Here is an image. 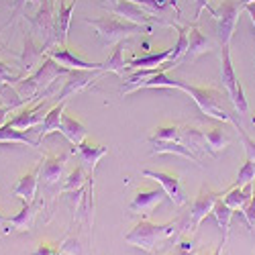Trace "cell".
I'll return each mask as SVG.
<instances>
[{"label": "cell", "instance_id": "obj_6", "mask_svg": "<svg viewBox=\"0 0 255 255\" xmlns=\"http://www.w3.org/2000/svg\"><path fill=\"white\" fill-rule=\"evenodd\" d=\"M47 111H49L47 100H31L29 104L20 106V109L16 111V115L8 119V123L18 131H31L33 127L43 123Z\"/></svg>", "mask_w": 255, "mask_h": 255}, {"label": "cell", "instance_id": "obj_26", "mask_svg": "<svg viewBox=\"0 0 255 255\" xmlns=\"http://www.w3.org/2000/svg\"><path fill=\"white\" fill-rule=\"evenodd\" d=\"M86 184H88V174L84 172V167H82V165H78V167H74L72 172H70V176L63 180V184H61V194H68V192H82Z\"/></svg>", "mask_w": 255, "mask_h": 255}, {"label": "cell", "instance_id": "obj_34", "mask_svg": "<svg viewBox=\"0 0 255 255\" xmlns=\"http://www.w3.org/2000/svg\"><path fill=\"white\" fill-rule=\"evenodd\" d=\"M59 249H61L63 255H86V251H84V247H82V243H80L78 237L66 239V241L59 245Z\"/></svg>", "mask_w": 255, "mask_h": 255}, {"label": "cell", "instance_id": "obj_29", "mask_svg": "<svg viewBox=\"0 0 255 255\" xmlns=\"http://www.w3.org/2000/svg\"><path fill=\"white\" fill-rule=\"evenodd\" d=\"M212 215H215V219H217V223H219V227H221V231H223V239L227 241V237H229V227H231V219H233V215H235V210H231V208L225 204V200L219 198L217 204H215V208H212Z\"/></svg>", "mask_w": 255, "mask_h": 255}, {"label": "cell", "instance_id": "obj_4", "mask_svg": "<svg viewBox=\"0 0 255 255\" xmlns=\"http://www.w3.org/2000/svg\"><path fill=\"white\" fill-rule=\"evenodd\" d=\"M86 23L98 31V35L104 39V43L123 41L125 37H131V35L143 31L141 25L131 23V20H125L117 14H109V16H102V18H86Z\"/></svg>", "mask_w": 255, "mask_h": 255}, {"label": "cell", "instance_id": "obj_19", "mask_svg": "<svg viewBox=\"0 0 255 255\" xmlns=\"http://www.w3.org/2000/svg\"><path fill=\"white\" fill-rule=\"evenodd\" d=\"M221 196H225L223 200L231 210H235V212L243 210L253 198V182H249V184H245L241 188H229L225 194L221 192Z\"/></svg>", "mask_w": 255, "mask_h": 255}, {"label": "cell", "instance_id": "obj_37", "mask_svg": "<svg viewBox=\"0 0 255 255\" xmlns=\"http://www.w3.org/2000/svg\"><path fill=\"white\" fill-rule=\"evenodd\" d=\"M194 253V241L190 237L180 239V243L176 245V249L172 251V255H192Z\"/></svg>", "mask_w": 255, "mask_h": 255}, {"label": "cell", "instance_id": "obj_2", "mask_svg": "<svg viewBox=\"0 0 255 255\" xmlns=\"http://www.w3.org/2000/svg\"><path fill=\"white\" fill-rule=\"evenodd\" d=\"M186 221L190 223V212H188V219L172 221V223H165V225H157V223H151V221H141L133 227L131 233H127L125 241L129 245H133V247L143 249L145 253H155L159 243L176 237V233L186 229Z\"/></svg>", "mask_w": 255, "mask_h": 255}, {"label": "cell", "instance_id": "obj_22", "mask_svg": "<svg viewBox=\"0 0 255 255\" xmlns=\"http://www.w3.org/2000/svg\"><path fill=\"white\" fill-rule=\"evenodd\" d=\"M59 133L66 137L72 145H80L82 141H86L88 137V131H86V127H84L78 119L70 117L68 113H63V119H61V129Z\"/></svg>", "mask_w": 255, "mask_h": 255}, {"label": "cell", "instance_id": "obj_15", "mask_svg": "<svg viewBox=\"0 0 255 255\" xmlns=\"http://www.w3.org/2000/svg\"><path fill=\"white\" fill-rule=\"evenodd\" d=\"M37 210H39V202H35V200L33 202H23L20 212H16L14 217H8L6 227H12V231H18V233L33 231Z\"/></svg>", "mask_w": 255, "mask_h": 255}, {"label": "cell", "instance_id": "obj_12", "mask_svg": "<svg viewBox=\"0 0 255 255\" xmlns=\"http://www.w3.org/2000/svg\"><path fill=\"white\" fill-rule=\"evenodd\" d=\"M163 188H143L135 194L133 202L129 204V210L133 215H149L153 208H157L163 202Z\"/></svg>", "mask_w": 255, "mask_h": 255}, {"label": "cell", "instance_id": "obj_21", "mask_svg": "<svg viewBox=\"0 0 255 255\" xmlns=\"http://www.w3.org/2000/svg\"><path fill=\"white\" fill-rule=\"evenodd\" d=\"M76 149H78L82 161L90 167V172H96L98 161L104 155H109V147H102V145L92 143V141H82L80 145H76Z\"/></svg>", "mask_w": 255, "mask_h": 255}, {"label": "cell", "instance_id": "obj_7", "mask_svg": "<svg viewBox=\"0 0 255 255\" xmlns=\"http://www.w3.org/2000/svg\"><path fill=\"white\" fill-rule=\"evenodd\" d=\"M141 176H143V178H151V180H155V182L163 188L165 196H167L169 200H172L176 206H184V204L188 202L186 192H184L182 182H180V178H178V176L167 174V172H155V169H143Z\"/></svg>", "mask_w": 255, "mask_h": 255}, {"label": "cell", "instance_id": "obj_16", "mask_svg": "<svg viewBox=\"0 0 255 255\" xmlns=\"http://www.w3.org/2000/svg\"><path fill=\"white\" fill-rule=\"evenodd\" d=\"M180 141H182L186 147H190V149H192L194 153L198 151V153H206V155H210V157H215V153L210 151V147H208V143H206L204 131H200L198 127H190V125L182 127V129H180Z\"/></svg>", "mask_w": 255, "mask_h": 255}, {"label": "cell", "instance_id": "obj_20", "mask_svg": "<svg viewBox=\"0 0 255 255\" xmlns=\"http://www.w3.org/2000/svg\"><path fill=\"white\" fill-rule=\"evenodd\" d=\"M153 145V149H151V155H163V153H174V155H182L186 159H192L194 163L202 165L198 155L190 149V147H186L182 141H155L151 143Z\"/></svg>", "mask_w": 255, "mask_h": 255}, {"label": "cell", "instance_id": "obj_27", "mask_svg": "<svg viewBox=\"0 0 255 255\" xmlns=\"http://www.w3.org/2000/svg\"><path fill=\"white\" fill-rule=\"evenodd\" d=\"M123 49H125V43H123V41H119V43L115 45V49H113V55L102 63V70H104V72H113V74H117V76H125V72H127V61H125V57H123Z\"/></svg>", "mask_w": 255, "mask_h": 255}, {"label": "cell", "instance_id": "obj_42", "mask_svg": "<svg viewBox=\"0 0 255 255\" xmlns=\"http://www.w3.org/2000/svg\"><path fill=\"white\" fill-rule=\"evenodd\" d=\"M117 2H119V0H106V4H109V8H113Z\"/></svg>", "mask_w": 255, "mask_h": 255}, {"label": "cell", "instance_id": "obj_43", "mask_svg": "<svg viewBox=\"0 0 255 255\" xmlns=\"http://www.w3.org/2000/svg\"><path fill=\"white\" fill-rule=\"evenodd\" d=\"M243 4H255V0H243Z\"/></svg>", "mask_w": 255, "mask_h": 255}, {"label": "cell", "instance_id": "obj_11", "mask_svg": "<svg viewBox=\"0 0 255 255\" xmlns=\"http://www.w3.org/2000/svg\"><path fill=\"white\" fill-rule=\"evenodd\" d=\"M45 55L53 57L59 66L68 68V70H102V63L98 61H86L78 57L74 51H70L66 45H55L51 49H45ZM104 72V70H102Z\"/></svg>", "mask_w": 255, "mask_h": 255}, {"label": "cell", "instance_id": "obj_41", "mask_svg": "<svg viewBox=\"0 0 255 255\" xmlns=\"http://www.w3.org/2000/svg\"><path fill=\"white\" fill-rule=\"evenodd\" d=\"M141 47H143V51H145V53H149V41H143Z\"/></svg>", "mask_w": 255, "mask_h": 255}, {"label": "cell", "instance_id": "obj_18", "mask_svg": "<svg viewBox=\"0 0 255 255\" xmlns=\"http://www.w3.org/2000/svg\"><path fill=\"white\" fill-rule=\"evenodd\" d=\"M66 102L68 100H59L57 104H53L51 109L47 111L43 123H41V131H39V141H43L47 135L55 133L61 129V119H63V113H66Z\"/></svg>", "mask_w": 255, "mask_h": 255}, {"label": "cell", "instance_id": "obj_5", "mask_svg": "<svg viewBox=\"0 0 255 255\" xmlns=\"http://www.w3.org/2000/svg\"><path fill=\"white\" fill-rule=\"evenodd\" d=\"M243 8H245L243 0H221L219 8L208 6L210 16L219 23V37H221V43L223 45H229L231 43V39H233V35H235V29H237L239 14H241Z\"/></svg>", "mask_w": 255, "mask_h": 255}, {"label": "cell", "instance_id": "obj_32", "mask_svg": "<svg viewBox=\"0 0 255 255\" xmlns=\"http://www.w3.org/2000/svg\"><path fill=\"white\" fill-rule=\"evenodd\" d=\"M155 141H180V127L178 125L157 127L155 133L149 137V143H155Z\"/></svg>", "mask_w": 255, "mask_h": 255}, {"label": "cell", "instance_id": "obj_13", "mask_svg": "<svg viewBox=\"0 0 255 255\" xmlns=\"http://www.w3.org/2000/svg\"><path fill=\"white\" fill-rule=\"evenodd\" d=\"M39 182H41V163H37L33 169H29V172L20 174L16 186L12 188V196L20 198L23 202H33L37 196Z\"/></svg>", "mask_w": 255, "mask_h": 255}, {"label": "cell", "instance_id": "obj_31", "mask_svg": "<svg viewBox=\"0 0 255 255\" xmlns=\"http://www.w3.org/2000/svg\"><path fill=\"white\" fill-rule=\"evenodd\" d=\"M178 29V41H176V45L172 47V57H169V63H176L180 59H184L186 51H188V27H182V25H174Z\"/></svg>", "mask_w": 255, "mask_h": 255}, {"label": "cell", "instance_id": "obj_39", "mask_svg": "<svg viewBox=\"0 0 255 255\" xmlns=\"http://www.w3.org/2000/svg\"><path fill=\"white\" fill-rule=\"evenodd\" d=\"M208 6H210V4H208V0H198V10H196V14H200L204 8L208 10Z\"/></svg>", "mask_w": 255, "mask_h": 255}, {"label": "cell", "instance_id": "obj_24", "mask_svg": "<svg viewBox=\"0 0 255 255\" xmlns=\"http://www.w3.org/2000/svg\"><path fill=\"white\" fill-rule=\"evenodd\" d=\"M41 57H45V47H37L31 35L25 37V51L20 55V68H23V76L29 74L35 66H39Z\"/></svg>", "mask_w": 255, "mask_h": 255}, {"label": "cell", "instance_id": "obj_23", "mask_svg": "<svg viewBox=\"0 0 255 255\" xmlns=\"http://www.w3.org/2000/svg\"><path fill=\"white\" fill-rule=\"evenodd\" d=\"M172 57V47L161 49V51H153V53H145L141 57H135L127 63V70H141V68H159L165 61H169Z\"/></svg>", "mask_w": 255, "mask_h": 255}, {"label": "cell", "instance_id": "obj_33", "mask_svg": "<svg viewBox=\"0 0 255 255\" xmlns=\"http://www.w3.org/2000/svg\"><path fill=\"white\" fill-rule=\"evenodd\" d=\"M253 180H255V161L253 159H247L243 163V167L239 169V176H237L235 182H233L231 188H241V186H245V184H249Z\"/></svg>", "mask_w": 255, "mask_h": 255}, {"label": "cell", "instance_id": "obj_38", "mask_svg": "<svg viewBox=\"0 0 255 255\" xmlns=\"http://www.w3.org/2000/svg\"><path fill=\"white\" fill-rule=\"evenodd\" d=\"M31 255H63V253H61L59 247H53V245H49V243H41V245L37 247V251H33Z\"/></svg>", "mask_w": 255, "mask_h": 255}, {"label": "cell", "instance_id": "obj_17", "mask_svg": "<svg viewBox=\"0 0 255 255\" xmlns=\"http://www.w3.org/2000/svg\"><path fill=\"white\" fill-rule=\"evenodd\" d=\"M210 49H212V41L196 25L188 27V51H186L184 59H196L198 55H202Z\"/></svg>", "mask_w": 255, "mask_h": 255}, {"label": "cell", "instance_id": "obj_14", "mask_svg": "<svg viewBox=\"0 0 255 255\" xmlns=\"http://www.w3.org/2000/svg\"><path fill=\"white\" fill-rule=\"evenodd\" d=\"M229 49H231L229 45L221 47V80H223V86L227 88L229 98L233 100L235 98V92H237L239 78L235 74V68H233V59H231V51Z\"/></svg>", "mask_w": 255, "mask_h": 255}, {"label": "cell", "instance_id": "obj_1", "mask_svg": "<svg viewBox=\"0 0 255 255\" xmlns=\"http://www.w3.org/2000/svg\"><path fill=\"white\" fill-rule=\"evenodd\" d=\"M141 88H180L184 92H188L192 96V100L198 104V109L202 115L215 119V121H223V123H231L235 129H239V123L233 119L231 115L225 113L223 104H221V92L215 90V88H200V86H194V84H188L184 80H174V78H167L165 72L161 74H155L151 78H147L145 82H141L137 90Z\"/></svg>", "mask_w": 255, "mask_h": 255}, {"label": "cell", "instance_id": "obj_3", "mask_svg": "<svg viewBox=\"0 0 255 255\" xmlns=\"http://www.w3.org/2000/svg\"><path fill=\"white\" fill-rule=\"evenodd\" d=\"M70 72L72 70L59 66L53 57L45 55L35 72H31L29 76H25L23 80H18L14 84V90L20 96V100H25L29 104L31 100H39V96L51 86L53 80H57L59 76H68Z\"/></svg>", "mask_w": 255, "mask_h": 255}, {"label": "cell", "instance_id": "obj_8", "mask_svg": "<svg viewBox=\"0 0 255 255\" xmlns=\"http://www.w3.org/2000/svg\"><path fill=\"white\" fill-rule=\"evenodd\" d=\"M219 198H221V192H212L208 186L200 188V194L196 196L192 208H190V227H192V231H196L200 227V223L208 215H212V208H215Z\"/></svg>", "mask_w": 255, "mask_h": 255}, {"label": "cell", "instance_id": "obj_28", "mask_svg": "<svg viewBox=\"0 0 255 255\" xmlns=\"http://www.w3.org/2000/svg\"><path fill=\"white\" fill-rule=\"evenodd\" d=\"M0 143H23V145H29V147H35L37 145V141H33L23 131L14 129V127L8 121L2 127H0Z\"/></svg>", "mask_w": 255, "mask_h": 255}, {"label": "cell", "instance_id": "obj_36", "mask_svg": "<svg viewBox=\"0 0 255 255\" xmlns=\"http://www.w3.org/2000/svg\"><path fill=\"white\" fill-rule=\"evenodd\" d=\"M239 135H241V141H243V147H245V153H247V159H253L255 161V141L245 133L243 127H239Z\"/></svg>", "mask_w": 255, "mask_h": 255}, {"label": "cell", "instance_id": "obj_40", "mask_svg": "<svg viewBox=\"0 0 255 255\" xmlns=\"http://www.w3.org/2000/svg\"><path fill=\"white\" fill-rule=\"evenodd\" d=\"M6 223H8V217H4L2 212H0V229H2V227H6Z\"/></svg>", "mask_w": 255, "mask_h": 255}, {"label": "cell", "instance_id": "obj_30", "mask_svg": "<svg viewBox=\"0 0 255 255\" xmlns=\"http://www.w3.org/2000/svg\"><path fill=\"white\" fill-rule=\"evenodd\" d=\"M204 137H206V143L210 147V151L215 153V157H217L219 151H223L225 147H229V143H231V139L227 137V133L223 129H219V127H212V129L204 131Z\"/></svg>", "mask_w": 255, "mask_h": 255}, {"label": "cell", "instance_id": "obj_9", "mask_svg": "<svg viewBox=\"0 0 255 255\" xmlns=\"http://www.w3.org/2000/svg\"><path fill=\"white\" fill-rule=\"evenodd\" d=\"M70 153H45V157L41 159V182L45 188H53L59 184L66 172V163H68Z\"/></svg>", "mask_w": 255, "mask_h": 255}, {"label": "cell", "instance_id": "obj_44", "mask_svg": "<svg viewBox=\"0 0 255 255\" xmlns=\"http://www.w3.org/2000/svg\"><path fill=\"white\" fill-rule=\"evenodd\" d=\"M198 255H208V253H206V251H200V253H198Z\"/></svg>", "mask_w": 255, "mask_h": 255}, {"label": "cell", "instance_id": "obj_35", "mask_svg": "<svg viewBox=\"0 0 255 255\" xmlns=\"http://www.w3.org/2000/svg\"><path fill=\"white\" fill-rule=\"evenodd\" d=\"M18 80H23V74H16L8 63L0 61V84H16Z\"/></svg>", "mask_w": 255, "mask_h": 255}, {"label": "cell", "instance_id": "obj_10", "mask_svg": "<svg viewBox=\"0 0 255 255\" xmlns=\"http://www.w3.org/2000/svg\"><path fill=\"white\" fill-rule=\"evenodd\" d=\"M98 74H102V70H72L66 76V84H63L61 92L55 96L57 102L59 100H68V96L86 90L92 82H96V76Z\"/></svg>", "mask_w": 255, "mask_h": 255}, {"label": "cell", "instance_id": "obj_25", "mask_svg": "<svg viewBox=\"0 0 255 255\" xmlns=\"http://www.w3.org/2000/svg\"><path fill=\"white\" fill-rule=\"evenodd\" d=\"M74 8H76V0H72L70 4L59 0V10L55 16V35H57V41H61V43L68 41V31H70V20H72Z\"/></svg>", "mask_w": 255, "mask_h": 255}]
</instances>
